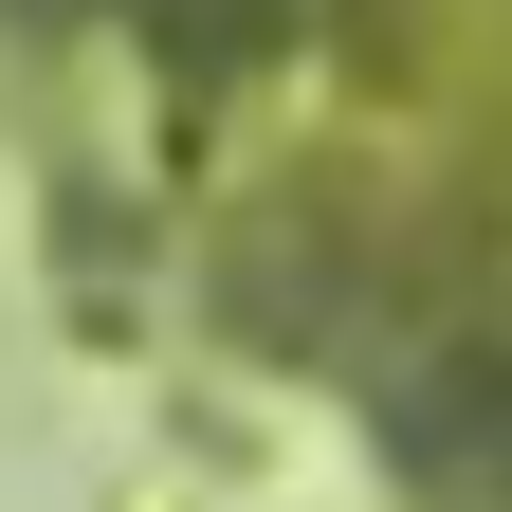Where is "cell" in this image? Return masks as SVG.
Listing matches in <instances>:
<instances>
[{"instance_id":"obj_1","label":"cell","mask_w":512,"mask_h":512,"mask_svg":"<svg viewBox=\"0 0 512 512\" xmlns=\"http://www.w3.org/2000/svg\"><path fill=\"white\" fill-rule=\"evenodd\" d=\"M256 19H275V0H147V37H165V55H238Z\"/></svg>"}]
</instances>
